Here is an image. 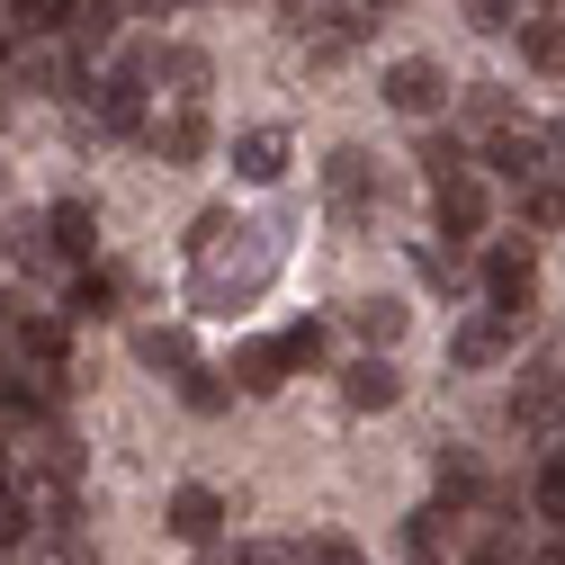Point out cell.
<instances>
[{
    "instance_id": "cell-1",
    "label": "cell",
    "mask_w": 565,
    "mask_h": 565,
    "mask_svg": "<svg viewBox=\"0 0 565 565\" xmlns=\"http://www.w3.org/2000/svg\"><path fill=\"white\" fill-rule=\"evenodd\" d=\"M189 252H198V269H189V306L198 315H234V306H252L269 278H278V260H288V225L278 216H234V206H206L198 216V234H189Z\"/></svg>"
},
{
    "instance_id": "cell-2",
    "label": "cell",
    "mask_w": 565,
    "mask_h": 565,
    "mask_svg": "<svg viewBox=\"0 0 565 565\" xmlns=\"http://www.w3.org/2000/svg\"><path fill=\"white\" fill-rule=\"evenodd\" d=\"M369 10H350V0H288V36L315 54V63H341V54H360L369 45Z\"/></svg>"
},
{
    "instance_id": "cell-3",
    "label": "cell",
    "mask_w": 565,
    "mask_h": 565,
    "mask_svg": "<svg viewBox=\"0 0 565 565\" xmlns=\"http://www.w3.org/2000/svg\"><path fill=\"white\" fill-rule=\"evenodd\" d=\"M323 198H332L341 225H369L377 206H386V171H377V153H360V145L323 153Z\"/></svg>"
},
{
    "instance_id": "cell-4",
    "label": "cell",
    "mask_w": 565,
    "mask_h": 565,
    "mask_svg": "<svg viewBox=\"0 0 565 565\" xmlns=\"http://www.w3.org/2000/svg\"><path fill=\"white\" fill-rule=\"evenodd\" d=\"M73 45H45V36H19L10 63H0V90H36V99H73Z\"/></svg>"
},
{
    "instance_id": "cell-5",
    "label": "cell",
    "mask_w": 565,
    "mask_h": 565,
    "mask_svg": "<svg viewBox=\"0 0 565 565\" xmlns=\"http://www.w3.org/2000/svg\"><path fill=\"white\" fill-rule=\"evenodd\" d=\"M484 297L503 306L512 323L530 315V297H539V234H512V243L484 252Z\"/></svg>"
},
{
    "instance_id": "cell-6",
    "label": "cell",
    "mask_w": 565,
    "mask_h": 565,
    "mask_svg": "<svg viewBox=\"0 0 565 565\" xmlns=\"http://www.w3.org/2000/svg\"><path fill=\"white\" fill-rule=\"evenodd\" d=\"M126 297H135V269H90V260H82L73 288H63V323H73V332H82V323H117Z\"/></svg>"
},
{
    "instance_id": "cell-7",
    "label": "cell",
    "mask_w": 565,
    "mask_h": 565,
    "mask_svg": "<svg viewBox=\"0 0 565 565\" xmlns=\"http://www.w3.org/2000/svg\"><path fill=\"white\" fill-rule=\"evenodd\" d=\"M377 90H386V108H395V117H440V108H449V73H440L431 54L386 63V82H377Z\"/></svg>"
},
{
    "instance_id": "cell-8",
    "label": "cell",
    "mask_w": 565,
    "mask_h": 565,
    "mask_svg": "<svg viewBox=\"0 0 565 565\" xmlns=\"http://www.w3.org/2000/svg\"><path fill=\"white\" fill-rule=\"evenodd\" d=\"M145 153H153L162 171H189V162L216 153V126H206V108H171V117L145 126Z\"/></svg>"
},
{
    "instance_id": "cell-9",
    "label": "cell",
    "mask_w": 565,
    "mask_h": 565,
    "mask_svg": "<svg viewBox=\"0 0 565 565\" xmlns=\"http://www.w3.org/2000/svg\"><path fill=\"white\" fill-rule=\"evenodd\" d=\"M476 171H493L503 189L539 180V171H547V135H530L521 117H512V126H493V135H484V153H476Z\"/></svg>"
},
{
    "instance_id": "cell-10",
    "label": "cell",
    "mask_w": 565,
    "mask_h": 565,
    "mask_svg": "<svg viewBox=\"0 0 565 565\" xmlns=\"http://www.w3.org/2000/svg\"><path fill=\"white\" fill-rule=\"evenodd\" d=\"M431 216H440V234H449V243H476V234L493 225V189H484L476 171H458V180H440V189H431Z\"/></svg>"
},
{
    "instance_id": "cell-11",
    "label": "cell",
    "mask_w": 565,
    "mask_h": 565,
    "mask_svg": "<svg viewBox=\"0 0 565 565\" xmlns=\"http://www.w3.org/2000/svg\"><path fill=\"white\" fill-rule=\"evenodd\" d=\"M512 332H521V323H512L503 306H476V315L449 332V360H458V369H503V360H512Z\"/></svg>"
},
{
    "instance_id": "cell-12",
    "label": "cell",
    "mask_w": 565,
    "mask_h": 565,
    "mask_svg": "<svg viewBox=\"0 0 565 565\" xmlns=\"http://www.w3.org/2000/svg\"><path fill=\"white\" fill-rule=\"evenodd\" d=\"M512 431L565 440V377H556V369H530V377L512 386Z\"/></svg>"
},
{
    "instance_id": "cell-13",
    "label": "cell",
    "mask_w": 565,
    "mask_h": 565,
    "mask_svg": "<svg viewBox=\"0 0 565 565\" xmlns=\"http://www.w3.org/2000/svg\"><path fill=\"white\" fill-rule=\"evenodd\" d=\"M162 521H171V539H189V547H206V539H225V521H234V503L216 484H180L171 503H162Z\"/></svg>"
},
{
    "instance_id": "cell-14",
    "label": "cell",
    "mask_w": 565,
    "mask_h": 565,
    "mask_svg": "<svg viewBox=\"0 0 565 565\" xmlns=\"http://www.w3.org/2000/svg\"><path fill=\"white\" fill-rule=\"evenodd\" d=\"M153 82L180 108H206V90H216V54H206V45H153Z\"/></svg>"
},
{
    "instance_id": "cell-15",
    "label": "cell",
    "mask_w": 565,
    "mask_h": 565,
    "mask_svg": "<svg viewBox=\"0 0 565 565\" xmlns=\"http://www.w3.org/2000/svg\"><path fill=\"white\" fill-rule=\"evenodd\" d=\"M288 162H297V145H288V126H243V135H234V171H243L252 189H269V180H288Z\"/></svg>"
},
{
    "instance_id": "cell-16",
    "label": "cell",
    "mask_w": 565,
    "mask_h": 565,
    "mask_svg": "<svg viewBox=\"0 0 565 565\" xmlns=\"http://www.w3.org/2000/svg\"><path fill=\"white\" fill-rule=\"evenodd\" d=\"M117 28H126V0H63V45L73 54H108L117 45Z\"/></svg>"
},
{
    "instance_id": "cell-17",
    "label": "cell",
    "mask_w": 565,
    "mask_h": 565,
    "mask_svg": "<svg viewBox=\"0 0 565 565\" xmlns=\"http://www.w3.org/2000/svg\"><path fill=\"white\" fill-rule=\"evenodd\" d=\"M341 395H350V413H386V404L404 395V377H395L386 350H360V360L341 369Z\"/></svg>"
},
{
    "instance_id": "cell-18",
    "label": "cell",
    "mask_w": 565,
    "mask_h": 565,
    "mask_svg": "<svg viewBox=\"0 0 565 565\" xmlns=\"http://www.w3.org/2000/svg\"><path fill=\"white\" fill-rule=\"evenodd\" d=\"M45 234H54V260H90V243H99V206L90 198H63V206H45Z\"/></svg>"
},
{
    "instance_id": "cell-19",
    "label": "cell",
    "mask_w": 565,
    "mask_h": 565,
    "mask_svg": "<svg viewBox=\"0 0 565 565\" xmlns=\"http://www.w3.org/2000/svg\"><path fill=\"white\" fill-rule=\"evenodd\" d=\"M341 323L360 332L369 350H395V341H404V323H413V306H404V297H350V306H341Z\"/></svg>"
},
{
    "instance_id": "cell-20",
    "label": "cell",
    "mask_w": 565,
    "mask_h": 565,
    "mask_svg": "<svg viewBox=\"0 0 565 565\" xmlns=\"http://www.w3.org/2000/svg\"><path fill=\"white\" fill-rule=\"evenodd\" d=\"M225 377H234V395H278V386H288V350H278V341H243Z\"/></svg>"
},
{
    "instance_id": "cell-21",
    "label": "cell",
    "mask_w": 565,
    "mask_h": 565,
    "mask_svg": "<svg viewBox=\"0 0 565 565\" xmlns=\"http://www.w3.org/2000/svg\"><path fill=\"white\" fill-rule=\"evenodd\" d=\"M512 216H521V234H556V225H565V180H556V171L521 180V189H512Z\"/></svg>"
},
{
    "instance_id": "cell-22",
    "label": "cell",
    "mask_w": 565,
    "mask_h": 565,
    "mask_svg": "<svg viewBox=\"0 0 565 565\" xmlns=\"http://www.w3.org/2000/svg\"><path fill=\"white\" fill-rule=\"evenodd\" d=\"M521 63H530V73L547 82V73H565V19H547V10H521Z\"/></svg>"
},
{
    "instance_id": "cell-23",
    "label": "cell",
    "mask_w": 565,
    "mask_h": 565,
    "mask_svg": "<svg viewBox=\"0 0 565 565\" xmlns=\"http://www.w3.org/2000/svg\"><path fill=\"white\" fill-rule=\"evenodd\" d=\"M0 260H10L19 278H28V269H45V260H54V234H45V216H10V225H0Z\"/></svg>"
},
{
    "instance_id": "cell-24",
    "label": "cell",
    "mask_w": 565,
    "mask_h": 565,
    "mask_svg": "<svg viewBox=\"0 0 565 565\" xmlns=\"http://www.w3.org/2000/svg\"><path fill=\"white\" fill-rule=\"evenodd\" d=\"M135 360H145V369H171V377H180V369L198 360V341H189L180 323H145V332H135Z\"/></svg>"
},
{
    "instance_id": "cell-25",
    "label": "cell",
    "mask_w": 565,
    "mask_h": 565,
    "mask_svg": "<svg viewBox=\"0 0 565 565\" xmlns=\"http://www.w3.org/2000/svg\"><path fill=\"white\" fill-rule=\"evenodd\" d=\"M458 117H467L476 135H493V126H512V90H503V82H467V90H458Z\"/></svg>"
},
{
    "instance_id": "cell-26",
    "label": "cell",
    "mask_w": 565,
    "mask_h": 565,
    "mask_svg": "<svg viewBox=\"0 0 565 565\" xmlns=\"http://www.w3.org/2000/svg\"><path fill=\"white\" fill-rule=\"evenodd\" d=\"M180 404H189V413H225V404H234V377L206 369V360H189V369H180Z\"/></svg>"
},
{
    "instance_id": "cell-27",
    "label": "cell",
    "mask_w": 565,
    "mask_h": 565,
    "mask_svg": "<svg viewBox=\"0 0 565 565\" xmlns=\"http://www.w3.org/2000/svg\"><path fill=\"white\" fill-rule=\"evenodd\" d=\"M530 512H539V521H565V440H547V458H539V476H530Z\"/></svg>"
},
{
    "instance_id": "cell-28",
    "label": "cell",
    "mask_w": 565,
    "mask_h": 565,
    "mask_svg": "<svg viewBox=\"0 0 565 565\" xmlns=\"http://www.w3.org/2000/svg\"><path fill=\"white\" fill-rule=\"evenodd\" d=\"M413 162H422V180H431V189L458 180V171H476V153L458 145V135H422V153H413Z\"/></svg>"
},
{
    "instance_id": "cell-29",
    "label": "cell",
    "mask_w": 565,
    "mask_h": 565,
    "mask_svg": "<svg viewBox=\"0 0 565 565\" xmlns=\"http://www.w3.org/2000/svg\"><path fill=\"white\" fill-rule=\"evenodd\" d=\"M431 476H440V503H476V493H484V476H476V458H467V449H440V458H431Z\"/></svg>"
},
{
    "instance_id": "cell-30",
    "label": "cell",
    "mask_w": 565,
    "mask_h": 565,
    "mask_svg": "<svg viewBox=\"0 0 565 565\" xmlns=\"http://www.w3.org/2000/svg\"><path fill=\"white\" fill-rule=\"evenodd\" d=\"M10 36H54L63 28V0H10V19H0Z\"/></svg>"
},
{
    "instance_id": "cell-31",
    "label": "cell",
    "mask_w": 565,
    "mask_h": 565,
    "mask_svg": "<svg viewBox=\"0 0 565 565\" xmlns=\"http://www.w3.org/2000/svg\"><path fill=\"white\" fill-rule=\"evenodd\" d=\"M278 350H288V369H323L332 332H323V323H288V332H278Z\"/></svg>"
},
{
    "instance_id": "cell-32",
    "label": "cell",
    "mask_w": 565,
    "mask_h": 565,
    "mask_svg": "<svg viewBox=\"0 0 565 565\" xmlns=\"http://www.w3.org/2000/svg\"><path fill=\"white\" fill-rule=\"evenodd\" d=\"M297 565H369V556H360V539H341V530H315V539L297 547Z\"/></svg>"
},
{
    "instance_id": "cell-33",
    "label": "cell",
    "mask_w": 565,
    "mask_h": 565,
    "mask_svg": "<svg viewBox=\"0 0 565 565\" xmlns=\"http://www.w3.org/2000/svg\"><path fill=\"white\" fill-rule=\"evenodd\" d=\"M467 28L476 36H512L521 28V0H467Z\"/></svg>"
},
{
    "instance_id": "cell-34",
    "label": "cell",
    "mask_w": 565,
    "mask_h": 565,
    "mask_svg": "<svg viewBox=\"0 0 565 565\" xmlns=\"http://www.w3.org/2000/svg\"><path fill=\"white\" fill-rule=\"evenodd\" d=\"M243 565H297V539H252Z\"/></svg>"
},
{
    "instance_id": "cell-35",
    "label": "cell",
    "mask_w": 565,
    "mask_h": 565,
    "mask_svg": "<svg viewBox=\"0 0 565 565\" xmlns=\"http://www.w3.org/2000/svg\"><path fill=\"white\" fill-rule=\"evenodd\" d=\"M198 565H243V547H225V539H206V547H198Z\"/></svg>"
},
{
    "instance_id": "cell-36",
    "label": "cell",
    "mask_w": 565,
    "mask_h": 565,
    "mask_svg": "<svg viewBox=\"0 0 565 565\" xmlns=\"http://www.w3.org/2000/svg\"><path fill=\"white\" fill-rule=\"evenodd\" d=\"M162 10H180V0H126V19H162Z\"/></svg>"
},
{
    "instance_id": "cell-37",
    "label": "cell",
    "mask_w": 565,
    "mask_h": 565,
    "mask_svg": "<svg viewBox=\"0 0 565 565\" xmlns=\"http://www.w3.org/2000/svg\"><path fill=\"white\" fill-rule=\"evenodd\" d=\"M547 162H565V117H556V126H547Z\"/></svg>"
},
{
    "instance_id": "cell-38",
    "label": "cell",
    "mask_w": 565,
    "mask_h": 565,
    "mask_svg": "<svg viewBox=\"0 0 565 565\" xmlns=\"http://www.w3.org/2000/svg\"><path fill=\"white\" fill-rule=\"evenodd\" d=\"M0 493H10V458H0Z\"/></svg>"
},
{
    "instance_id": "cell-39",
    "label": "cell",
    "mask_w": 565,
    "mask_h": 565,
    "mask_svg": "<svg viewBox=\"0 0 565 565\" xmlns=\"http://www.w3.org/2000/svg\"><path fill=\"white\" fill-rule=\"evenodd\" d=\"M0 126H10V90H0Z\"/></svg>"
},
{
    "instance_id": "cell-40",
    "label": "cell",
    "mask_w": 565,
    "mask_h": 565,
    "mask_svg": "<svg viewBox=\"0 0 565 565\" xmlns=\"http://www.w3.org/2000/svg\"><path fill=\"white\" fill-rule=\"evenodd\" d=\"M413 565H449V556H413Z\"/></svg>"
},
{
    "instance_id": "cell-41",
    "label": "cell",
    "mask_w": 565,
    "mask_h": 565,
    "mask_svg": "<svg viewBox=\"0 0 565 565\" xmlns=\"http://www.w3.org/2000/svg\"><path fill=\"white\" fill-rule=\"evenodd\" d=\"M369 10H386V0H369Z\"/></svg>"
}]
</instances>
